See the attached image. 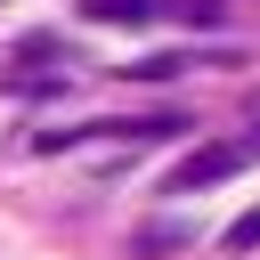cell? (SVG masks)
<instances>
[{
	"mask_svg": "<svg viewBox=\"0 0 260 260\" xmlns=\"http://www.w3.org/2000/svg\"><path fill=\"white\" fill-rule=\"evenodd\" d=\"M0 89H8V98H65V89H73V49H65L57 32L16 41V57L0 65Z\"/></svg>",
	"mask_w": 260,
	"mask_h": 260,
	"instance_id": "obj_1",
	"label": "cell"
},
{
	"mask_svg": "<svg viewBox=\"0 0 260 260\" xmlns=\"http://www.w3.org/2000/svg\"><path fill=\"white\" fill-rule=\"evenodd\" d=\"M244 162H252V154H244V146H228V138H219V146H195V154H179V162L162 171V195H203V187L236 179Z\"/></svg>",
	"mask_w": 260,
	"mask_h": 260,
	"instance_id": "obj_2",
	"label": "cell"
},
{
	"mask_svg": "<svg viewBox=\"0 0 260 260\" xmlns=\"http://www.w3.org/2000/svg\"><path fill=\"white\" fill-rule=\"evenodd\" d=\"M81 16H89V24H122V32L162 24V16H154V0H81Z\"/></svg>",
	"mask_w": 260,
	"mask_h": 260,
	"instance_id": "obj_3",
	"label": "cell"
},
{
	"mask_svg": "<svg viewBox=\"0 0 260 260\" xmlns=\"http://www.w3.org/2000/svg\"><path fill=\"white\" fill-rule=\"evenodd\" d=\"M154 16H171L187 32H211V24H228V0H154Z\"/></svg>",
	"mask_w": 260,
	"mask_h": 260,
	"instance_id": "obj_4",
	"label": "cell"
},
{
	"mask_svg": "<svg viewBox=\"0 0 260 260\" xmlns=\"http://www.w3.org/2000/svg\"><path fill=\"white\" fill-rule=\"evenodd\" d=\"M130 244H138V252H179V244H195V228H187V219H146Z\"/></svg>",
	"mask_w": 260,
	"mask_h": 260,
	"instance_id": "obj_5",
	"label": "cell"
},
{
	"mask_svg": "<svg viewBox=\"0 0 260 260\" xmlns=\"http://www.w3.org/2000/svg\"><path fill=\"white\" fill-rule=\"evenodd\" d=\"M219 244H228V252H252V244H260V203H252V211H236Z\"/></svg>",
	"mask_w": 260,
	"mask_h": 260,
	"instance_id": "obj_6",
	"label": "cell"
},
{
	"mask_svg": "<svg viewBox=\"0 0 260 260\" xmlns=\"http://www.w3.org/2000/svg\"><path fill=\"white\" fill-rule=\"evenodd\" d=\"M244 154H260V130H252V146H244Z\"/></svg>",
	"mask_w": 260,
	"mask_h": 260,
	"instance_id": "obj_7",
	"label": "cell"
}]
</instances>
